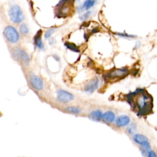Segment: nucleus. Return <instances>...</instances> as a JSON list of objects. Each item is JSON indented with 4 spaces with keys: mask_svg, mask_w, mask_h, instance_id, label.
<instances>
[{
    "mask_svg": "<svg viewBox=\"0 0 157 157\" xmlns=\"http://www.w3.org/2000/svg\"><path fill=\"white\" fill-rule=\"evenodd\" d=\"M3 34L6 39L10 43L15 44L19 40V34L18 31L12 26H8L6 27Z\"/></svg>",
    "mask_w": 157,
    "mask_h": 157,
    "instance_id": "obj_3",
    "label": "nucleus"
},
{
    "mask_svg": "<svg viewBox=\"0 0 157 157\" xmlns=\"http://www.w3.org/2000/svg\"><path fill=\"white\" fill-rule=\"evenodd\" d=\"M136 130V125L134 123H132L130 126L127 128V131L129 134H133Z\"/></svg>",
    "mask_w": 157,
    "mask_h": 157,
    "instance_id": "obj_18",
    "label": "nucleus"
},
{
    "mask_svg": "<svg viewBox=\"0 0 157 157\" xmlns=\"http://www.w3.org/2000/svg\"><path fill=\"white\" fill-rule=\"evenodd\" d=\"M133 140L136 144L142 146V148L145 149H150V144L149 141V139L144 136L142 134H136L133 136Z\"/></svg>",
    "mask_w": 157,
    "mask_h": 157,
    "instance_id": "obj_4",
    "label": "nucleus"
},
{
    "mask_svg": "<svg viewBox=\"0 0 157 157\" xmlns=\"http://www.w3.org/2000/svg\"><path fill=\"white\" fill-rule=\"evenodd\" d=\"M30 82L33 87L38 90H41L43 88V81L38 76L35 74H31L30 76Z\"/></svg>",
    "mask_w": 157,
    "mask_h": 157,
    "instance_id": "obj_9",
    "label": "nucleus"
},
{
    "mask_svg": "<svg viewBox=\"0 0 157 157\" xmlns=\"http://www.w3.org/2000/svg\"><path fill=\"white\" fill-rule=\"evenodd\" d=\"M130 123V118L128 115H122L118 117L115 120V125L119 127L125 126Z\"/></svg>",
    "mask_w": 157,
    "mask_h": 157,
    "instance_id": "obj_10",
    "label": "nucleus"
},
{
    "mask_svg": "<svg viewBox=\"0 0 157 157\" xmlns=\"http://www.w3.org/2000/svg\"><path fill=\"white\" fill-rule=\"evenodd\" d=\"M91 13H92V12H90V11H88V12L84 13L83 15L80 16V19L82 21L87 20L89 17L90 16Z\"/></svg>",
    "mask_w": 157,
    "mask_h": 157,
    "instance_id": "obj_20",
    "label": "nucleus"
},
{
    "mask_svg": "<svg viewBox=\"0 0 157 157\" xmlns=\"http://www.w3.org/2000/svg\"><path fill=\"white\" fill-rule=\"evenodd\" d=\"M116 34H117V35H118V36H122V37H124V38H134V37H136V36L128 35V34H126V33H116Z\"/></svg>",
    "mask_w": 157,
    "mask_h": 157,
    "instance_id": "obj_21",
    "label": "nucleus"
},
{
    "mask_svg": "<svg viewBox=\"0 0 157 157\" xmlns=\"http://www.w3.org/2000/svg\"><path fill=\"white\" fill-rule=\"evenodd\" d=\"M102 112L99 110H95L92 111L88 116L89 119L94 122H99L102 119Z\"/></svg>",
    "mask_w": 157,
    "mask_h": 157,
    "instance_id": "obj_13",
    "label": "nucleus"
},
{
    "mask_svg": "<svg viewBox=\"0 0 157 157\" xmlns=\"http://www.w3.org/2000/svg\"><path fill=\"white\" fill-rule=\"evenodd\" d=\"M65 46L68 49L72 50V51L75 52H79V50H78V47L74 44L69 43V42H66Z\"/></svg>",
    "mask_w": 157,
    "mask_h": 157,
    "instance_id": "obj_15",
    "label": "nucleus"
},
{
    "mask_svg": "<svg viewBox=\"0 0 157 157\" xmlns=\"http://www.w3.org/2000/svg\"><path fill=\"white\" fill-rule=\"evenodd\" d=\"M68 0H61V1L57 5V7H60V6H63L65 3H66V2H68Z\"/></svg>",
    "mask_w": 157,
    "mask_h": 157,
    "instance_id": "obj_23",
    "label": "nucleus"
},
{
    "mask_svg": "<svg viewBox=\"0 0 157 157\" xmlns=\"http://www.w3.org/2000/svg\"><path fill=\"white\" fill-rule=\"evenodd\" d=\"M80 1H81V0H76V2L78 3V2H80Z\"/></svg>",
    "mask_w": 157,
    "mask_h": 157,
    "instance_id": "obj_24",
    "label": "nucleus"
},
{
    "mask_svg": "<svg viewBox=\"0 0 157 157\" xmlns=\"http://www.w3.org/2000/svg\"><path fill=\"white\" fill-rule=\"evenodd\" d=\"M41 35H42V31L40 30L38 32L34 38V42L35 46L39 49L42 50L44 49V45L43 44L42 38H41Z\"/></svg>",
    "mask_w": 157,
    "mask_h": 157,
    "instance_id": "obj_12",
    "label": "nucleus"
},
{
    "mask_svg": "<svg viewBox=\"0 0 157 157\" xmlns=\"http://www.w3.org/2000/svg\"><path fill=\"white\" fill-rule=\"evenodd\" d=\"M128 70L126 68H123L120 69H115L110 71L108 77L109 78H120L123 77L128 75Z\"/></svg>",
    "mask_w": 157,
    "mask_h": 157,
    "instance_id": "obj_8",
    "label": "nucleus"
},
{
    "mask_svg": "<svg viewBox=\"0 0 157 157\" xmlns=\"http://www.w3.org/2000/svg\"><path fill=\"white\" fill-rule=\"evenodd\" d=\"M115 115L113 112H112L110 110L107 111L104 113L103 114L102 119L107 123H112L115 120Z\"/></svg>",
    "mask_w": 157,
    "mask_h": 157,
    "instance_id": "obj_14",
    "label": "nucleus"
},
{
    "mask_svg": "<svg viewBox=\"0 0 157 157\" xmlns=\"http://www.w3.org/2000/svg\"><path fill=\"white\" fill-rule=\"evenodd\" d=\"M57 99L60 102L63 103H67L71 101L74 99L73 94L71 93L67 92L64 90L60 89L57 92Z\"/></svg>",
    "mask_w": 157,
    "mask_h": 157,
    "instance_id": "obj_5",
    "label": "nucleus"
},
{
    "mask_svg": "<svg viewBox=\"0 0 157 157\" xmlns=\"http://www.w3.org/2000/svg\"><path fill=\"white\" fill-rule=\"evenodd\" d=\"M9 15L10 20L14 24H20L24 19V14L18 5H13L10 7Z\"/></svg>",
    "mask_w": 157,
    "mask_h": 157,
    "instance_id": "obj_2",
    "label": "nucleus"
},
{
    "mask_svg": "<svg viewBox=\"0 0 157 157\" xmlns=\"http://www.w3.org/2000/svg\"><path fill=\"white\" fill-rule=\"evenodd\" d=\"M13 55L15 58L22 61L25 65H28L30 62V57L24 50L20 49H15L14 50Z\"/></svg>",
    "mask_w": 157,
    "mask_h": 157,
    "instance_id": "obj_6",
    "label": "nucleus"
},
{
    "mask_svg": "<svg viewBox=\"0 0 157 157\" xmlns=\"http://www.w3.org/2000/svg\"><path fill=\"white\" fill-rule=\"evenodd\" d=\"M55 30V28H50L46 32V33H45L44 35V37L46 39H48L49 38L50 36H52V35L53 34V33H54Z\"/></svg>",
    "mask_w": 157,
    "mask_h": 157,
    "instance_id": "obj_19",
    "label": "nucleus"
},
{
    "mask_svg": "<svg viewBox=\"0 0 157 157\" xmlns=\"http://www.w3.org/2000/svg\"><path fill=\"white\" fill-rule=\"evenodd\" d=\"M134 94L137 98L135 102L130 104L133 108L138 109V114L144 115L150 113L152 109V98L144 89H138Z\"/></svg>",
    "mask_w": 157,
    "mask_h": 157,
    "instance_id": "obj_1",
    "label": "nucleus"
},
{
    "mask_svg": "<svg viewBox=\"0 0 157 157\" xmlns=\"http://www.w3.org/2000/svg\"><path fill=\"white\" fill-rule=\"evenodd\" d=\"M97 3V0H85L84 3L81 4L77 8V11L78 13H82L84 10H88V9L94 6V4Z\"/></svg>",
    "mask_w": 157,
    "mask_h": 157,
    "instance_id": "obj_11",
    "label": "nucleus"
},
{
    "mask_svg": "<svg viewBox=\"0 0 157 157\" xmlns=\"http://www.w3.org/2000/svg\"><path fill=\"white\" fill-rule=\"evenodd\" d=\"M99 85V79L98 78H95L86 84L84 87V90L88 93H92L98 88Z\"/></svg>",
    "mask_w": 157,
    "mask_h": 157,
    "instance_id": "obj_7",
    "label": "nucleus"
},
{
    "mask_svg": "<svg viewBox=\"0 0 157 157\" xmlns=\"http://www.w3.org/2000/svg\"><path fill=\"white\" fill-rule=\"evenodd\" d=\"M66 110L72 114H78L81 112L80 109L76 107H68L66 108Z\"/></svg>",
    "mask_w": 157,
    "mask_h": 157,
    "instance_id": "obj_17",
    "label": "nucleus"
},
{
    "mask_svg": "<svg viewBox=\"0 0 157 157\" xmlns=\"http://www.w3.org/2000/svg\"><path fill=\"white\" fill-rule=\"evenodd\" d=\"M146 156H157V155L155 154V152H154L153 150H151L150 149L147 152Z\"/></svg>",
    "mask_w": 157,
    "mask_h": 157,
    "instance_id": "obj_22",
    "label": "nucleus"
},
{
    "mask_svg": "<svg viewBox=\"0 0 157 157\" xmlns=\"http://www.w3.org/2000/svg\"><path fill=\"white\" fill-rule=\"evenodd\" d=\"M20 31L22 35H26L29 33V29L28 26L25 24H22L20 26Z\"/></svg>",
    "mask_w": 157,
    "mask_h": 157,
    "instance_id": "obj_16",
    "label": "nucleus"
}]
</instances>
